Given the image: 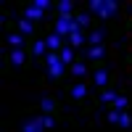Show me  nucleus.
Returning a JSON list of instances; mask_svg holds the SVG:
<instances>
[{"instance_id": "obj_25", "label": "nucleus", "mask_w": 132, "mask_h": 132, "mask_svg": "<svg viewBox=\"0 0 132 132\" xmlns=\"http://www.w3.org/2000/svg\"><path fill=\"white\" fill-rule=\"evenodd\" d=\"M32 5H35V8H40V11H45V8H50V0H35Z\"/></svg>"}, {"instance_id": "obj_22", "label": "nucleus", "mask_w": 132, "mask_h": 132, "mask_svg": "<svg viewBox=\"0 0 132 132\" xmlns=\"http://www.w3.org/2000/svg\"><path fill=\"white\" fill-rule=\"evenodd\" d=\"M119 124H122V127H132V116L122 111V116H119Z\"/></svg>"}, {"instance_id": "obj_20", "label": "nucleus", "mask_w": 132, "mask_h": 132, "mask_svg": "<svg viewBox=\"0 0 132 132\" xmlns=\"http://www.w3.org/2000/svg\"><path fill=\"white\" fill-rule=\"evenodd\" d=\"M40 106H42V111H45V114H50V111H53V101H50V98H42Z\"/></svg>"}, {"instance_id": "obj_21", "label": "nucleus", "mask_w": 132, "mask_h": 132, "mask_svg": "<svg viewBox=\"0 0 132 132\" xmlns=\"http://www.w3.org/2000/svg\"><path fill=\"white\" fill-rule=\"evenodd\" d=\"M119 116H122V111L114 108V111H108V122H111V124H119Z\"/></svg>"}, {"instance_id": "obj_5", "label": "nucleus", "mask_w": 132, "mask_h": 132, "mask_svg": "<svg viewBox=\"0 0 132 132\" xmlns=\"http://www.w3.org/2000/svg\"><path fill=\"white\" fill-rule=\"evenodd\" d=\"M85 95H87V85H82V82H77V85L71 87V98H74V101H82Z\"/></svg>"}, {"instance_id": "obj_14", "label": "nucleus", "mask_w": 132, "mask_h": 132, "mask_svg": "<svg viewBox=\"0 0 132 132\" xmlns=\"http://www.w3.org/2000/svg\"><path fill=\"white\" fill-rule=\"evenodd\" d=\"M71 56H74V48H71V45L61 50V61H63V63H71Z\"/></svg>"}, {"instance_id": "obj_23", "label": "nucleus", "mask_w": 132, "mask_h": 132, "mask_svg": "<svg viewBox=\"0 0 132 132\" xmlns=\"http://www.w3.org/2000/svg\"><path fill=\"white\" fill-rule=\"evenodd\" d=\"M101 8H103V0H90V11L93 13H101Z\"/></svg>"}, {"instance_id": "obj_10", "label": "nucleus", "mask_w": 132, "mask_h": 132, "mask_svg": "<svg viewBox=\"0 0 132 132\" xmlns=\"http://www.w3.org/2000/svg\"><path fill=\"white\" fill-rule=\"evenodd\" d=\"M106 82H108V71H106V69H98V71H95V85L103 87Z\"/></svg>"}, {"instance_id": "obj_26", "label": "nucleus", "mask_w": 132, "mask_h": 132, "mask_svg": "<svg viewBox=\"0 0 132 132\" xmlns=\"http://www.w3.org/2000/svg\"><path fill=\"white\" fill-rule=\"evenodd\" d=\"M42 124H45V129H53V127H56V122H53V116H42Z\"/></svg>"}, {"instance_id": "obj_19", "label": "nucleus", "mask_w": 132, "mask_h": 132, "mask_svg": "<svg viewBox=\"0 0 132 132\" xmlns=\"http://www.w3.org/2000/svg\"><path fill=\"white\" fill-rule=\"evenodd\" d=\"M69 40H71V48H74V45H82V35H79V29H77V32H71V35H69Z\"/></svg>"}, {"instance_id": "obj_8", "label": "nucleus", "mask_w": 132, "mask_h": 132, "mask_svg": "<svg viewBox=\"0 0 132 132\" xmlns=\"http://www.w3.org/2000/svg\"><path fill=\"white\" fill-rule=\"evenodd\" d=\"M45 42H48L50 53H53V50H58V48H61V35H56V32H53V35H50V37H48Z\"/></svg>"}, {"instance_id": "obj_27", "label": "nucleus", "mask_w": 132, "mask_h": 132, "mask_svg": "<svg viewBox=\"0 0 132 132\" xmlns=\"http://www.w3.org/2000/svg\"><path fill=\"white\" fill-rule=\"evenodd\" d=\"M101 32H93V35H90V42H93V45H101Z\"/></svg>"}, {"instance_id": "obj_15", "label": "nucleus", "mask_w": 132, "mask_h": 132, "mask_svg": "<svg viewBox=\"0 0 132 132\" xmlns=\"http://www.w3.org/2000/svg\"><path fill=\"white\" fill-rule=\"evenodd\" d=\"M71 74L85 77V74H87V66H85V63H71Z\"/></svg>"}, {"instance_id": "obj_13", "label": "nucleus", "mask_w": 132, "mask_h": 132, "mask_svg": "<svg viewBox=\"0 0 132 132\" xmlns=\"http://www.w3.org/2000/svg\"><path fill=\"white\" fill-rule=\"evenodd\" d=\"M103 53H106L103 45H93L90 50H87V56H90V58H103Z\"/></svg>"}, {"instance_id": "obj_12", "label": "nucleus", "mask_w": 132, "mask_h": 132, "mask_svg": "<svg viewBox=\"0 0 132 132\" xmlns=\"http://www.w3.org/2000/svg\"><path fill=\"white\" fill-rule=\"evenodd\" d=\"M45 50H48V42H45V40H37L35 45H32V53H35V56H42Z\"/></svg>"}, {"instance_id": "obj_24", "label": "nucleus", "mask_w": 132, "mask_h": 132, "mask_svg": "<svg viewBox=\"0 0 132 132\" xmlns=\"http://www.w3.org/2000/svg\"><path fill=\"white\" fill-rule=\"evenodd\" d=\"M77 24H79V27H87V24H90V13H79V16H77Z\"/></svg>"}, {"instance_id": "obj_9", "label": "nucleus", "mask_w": 132, "mask_h": 132, "mask_svg": "<svg viewBox=\"0 0 132 132\" xmlns=\"http://www.w3.org/2000/svg\"><path fill=\"white\" fill-rule=\"evenodd\" d=\"M24 19H29V21H32V19H42V11L35 8V5H29V8L24 11Z\"/></svg>"}, {"instance_id": "obj_3", "label": "nucleus", "mask_w": 132, "mask_h": 132, "mask_svg": "<svg viewBox=\"0 0 132 132\" xmlns=\"http://www.w3.org/2000/svg\"><path fill=\"white\" fill-rule=\"evenodd\" d=\"M40 129H45V124H42V116L24 122V132H40Z\"/></svg>"}, {"instance_id": "obj_17", "label": "nucleus", "mask_w": 132, "mask_h": 132, "mask_svg": "<svg viewBox=\"0 0 132 132\" xmlns=\"http://www.w3.org/2000/svg\"><path fill=\"white\" fill-rule=\"evenodd\" d=\"M8 42L13 48H21V42H24V35H8Z\"/></svg>"}, {"instance_id": "obj_6", "label": "nucleus", "mask_w": 132, "mask_h": 132, "mask_svg": "<svg viewBox=\"0 0 132 132\" xmlns=\"http://www.w3.org/2000/svg\"><path fill=\"white\" fill-rule=\"evenodd\" d=\"M24 61H27V53L21 50V48H16L13 53H11V63H13V66H21Z\"/></svg>"}, {"instance_id": "obj_11", "label": "nucleus", "mask_w": 132, "mask_h": 132, "mask_svg": "<svg viewBox=\"0 0 132 132\" xmlns=\"http://www.w3.org/2000/svg\"><path fill=\"white\" fill-rule=\"evenodd\" d=\"M32 29H35V27L29 24V19H21L19 21V35H32Z\"/></svg>"}, {"instance_id": "obj_18", "label": "nucleus", "mask_w": 132, "mask_h": 132, "mask_svg": "<svg viewBox=\"0 0 132 132\" xmlns=\"http://www.w3.org/2000/svg\"><path fill=\"white\" fill-rule=\"evenodd\" d=\"M114 98H116V93H114V90H103L101 101H103V103H114Z\"/></svg>"}, {"instance_id": "obj_2", "label": "nucleus", "mask_w": 132, "mask_h": 132, "mask_svg": "<svg viewBox=\"0 0 132 132\" xmlns=\"http://www.w3.org/2000/svg\"><path fill=\"white\" fill-rule=\"evenodd\" d=\"M63 61H61V56H56V53H50L48 56V74L53 77V79H58V77L63 74Z\"/></svg>"}, {"instance_id": "obj_16", "label": "nucleus", "mask_w": 132, "mask_h": 132, "mask_svg": "<svg viewBox=\"0 0 132 132\" xmlns=\"http://www.w3.org/2000/svg\"><path fill=\"white\" fill-rule=\"evenodd\" d=\"M114 108L124 111V108H127V98H124V95H116V98H114Z\"/></svg>"}, {"instance_id": "obj_4", "label": "nucleus", "mask_w": 132, "mask_h": 132, "mask_svg": "<svg viewBox=\"0 0 132 132\" xmlns=\"http://www.w3.org/2000/svg\"><path fill=\"white\" fill-rule=\"evenodd\" d=\"M111 13H116V3H114V0H103V8H101V13H98V16H101V19H108Z\"/></svg>"}, {"instance_id": "obj_7", "label": "nucleus", "mask_w": 132, "mask_h": 132, "mask_svg": "<svg viewBox=\"0 0 132 132\" xmlns=\"http://www.w3.org/2000/svg\"><path fill=\"white\" fill-rule=\"evenodd\" d=\"M71 8H74L71 0H61V3H58V13L61 16H71Z\"/></svg>"}, {"instance_id": "obj_1", "label": "nucleus", "mask_w": 132, "mask_h": 132, "mask_svg": "<svg viewBox=\"0 0 132 132\" xmlns=\"http://www.w3.org/2000/svg\"><path fill=\"white\" fill-rule=\"evenodd\" d=\"M79 29V24L71 19V16H58L56 21V35H71V32Z\"/></svg>"}]
</instances>
